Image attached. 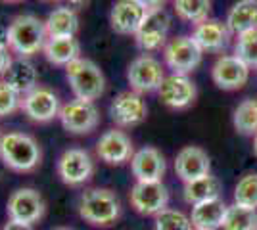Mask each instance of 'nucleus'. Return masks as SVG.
<instances>
[{"instance_id": "1", "label": "nucleus", "mask_w": 257, "mask_h": 230, "mask_svg": "<svg viewBox=\"0 0 257 230\" xmlns=\"http://www.w3.org/2000/svg\"><path fill=\"white\" fill-rule=\"evenodd\" d=\"M0 161L16 173H31L43 161V150L27 132H4L0 136Z\"/></svg>"}, {"instance_id": "2", "label": "nucleus", "mask_w": 257, "mask_h": 230, "mask_svg": "<svg viewBox=\"0 0 257 230\" xmlns=\"http://www.w3.org/2000/svg\"><path fill=\"white\" fill-rule=\"evenodd\" d=\"M8 31H10L8 46L16 58H31L43 52L44 44L48 41L44 22L33 14L16 16L8 25Z\"/></svg>"}, {"instance_id": "3", "label": "nucleus", "mask_w": 257, "mask_h": 230, "mask_svg": "<svg viewBox=\"0 0 257 230\" xmlns=\"http://www.w3.org/2000/svg\"><path fill=\"white\" fill-rule=\"evenodd\" d=\"M79 215L92 226H111L121 215V201L109 188H86L79 196Z\"/></svg>"}, {"instance_id": "4", "label": "nucleus", "mask_w": 257, "mask_h": 230, "mask_svg": "<svg viewBox=\"0 0 257 230\" xmlns=\"http://www.w3.org/2000/svg\"><path fill=\"white\" fill-rule=\"evenodd\" d=\"M65 77L71 87L73 96L79 100L94 102L106 90V77L98 64L88 58H77L69 66H65Z\"/></svg>"}, {"instance_id": "5", "label": "nucleus", "mask_w": 257, "mask_h": 230, "mask_svg": "<svg viewBox=\"0 0 257 230\" xmlns=\"http://www.w3.org/2000/svg\"><path fill=\"white\" fill-rule=\"evenodd\" d=\"M204 50L196 44L192 37H175L163 48V60L173 73L188 75L202 64Z\"/></svg>"}, {"instance_id": "6", "label": "nucleus", "mask_w": 257, "mask_h": 230, "mask_svg": "<svg viewBox=\"0 0 257 230\" xmlns=\"http://www.w3.org/2000/svg\"><path fill=\"white\" fill-rule=\"evenodd\" d=\"M58 119L69 134H88L98 127L100 111L94 102L73 98L62 106Z\"/></svg>"}, {"instance_id": "7", "label": "nucleus", "mask_w": 257, "mask_h": 230, "mask_svg": "<svg viewBox=\"0 0 257 230\" xmlns=\"http://www.w3.org/2000/svg\"><path fill=\"white\" fill-rule=\"evenodd\" d=\"M171 29V14L165 8H154L148 10L140 29L135 35L137 46L146 54V52H156L160 48H165L167 44V35Z\"/></svg>"}, {"instance_id": "8", "label": "nucleus", "mask_w": 257, "mask_h": 230, "mask_svg": "<svg viewBox=\"0 0 257 230\" xmlns=\"http://www.w3.org/2000/svg\"><path fill=\"white\" fill-rule=\"evenodd\" d=\"M163 79H165L163 66L160 60L154 58L152 54L137 56L127 67V81L131 85V90H135L139 94L160 90Z\"/></svg>"}, {"instance_id": "9", "label": "nucleus", "mask_w": 257, "mask_h": 230, "mask_svg": "<svg viewBox=\"0 0 257 230\" xmlns=\"http://www.w3.org/2000/svg\"><path fill=\"white\" fill-rule=\"evenodd\" d=\"M56 173L67 186H81L94 175V161L83 148H67L56 163Z\"/></svg>"}, {"instance_id": "10", "label": "nucleus", "mask_w": 257, "mask_h": 230, "mask_svg": "<svg viewBox=\"0 0 257 230\" xmlns=\"http://www.w3.org/2000/svg\"><path fill=\"white\" fill-rule=\"evenodd\" d=\"M109 117L119 129L137 127L148 117V104L142 98V94L135 90L119 92L109 104Z\"/></svg>"}, {"instance_id": "11", "label": "nucleus", "mask_w": 257, "mask_h": 230, "mask_svg": "<svg viewBox=\"0 0 257 230\" xmlns=\"http://www.w3.org/2000/svg\"><path fill=\"white\" fill-rule=\"evenodd\" d=\"M62 104L52 88L39 85L22 98V111L33 123H50L60 115Z\"/></svg>"}, {"instance_id": "12", "label": "nucleus", "mask_w": 257, "mask_h": 230, "mask_svg": "<svg viewBox=\"0 0 257 230\" xmlns=\"http://www.w3.org/2000/svg\"><path fill=\"white\" fill-rule=\"evenodd\" d=\"M46 203H44L41 192H37L35 188H18L16 192H12L6 203V213L12 220H20V222H37L43 219Z\"/></svg>"}, {"instance_id": "13", "label": "nucleus", "mask_w": 257, "mask_h": 230, "mask_svg": "<svg viewBox=\"0 0 257 230\" xmlns=\"http://www.w3.org/2000/svg\"><path fill=\"white\" fill-rule=\"evenodd\" d=\"M169 203V192L163 182H135L131 188V205L140 215H158Z\"/></svg>"}, {"instance_id": "14", "label": "nucleus", "mask_w": 257, "mask_h": 230, "mask_svg": "<svg viewBox=\"0 0 257 230\" xmlns=\"http://www.w3.org/2000/svg\"><path fill=\"white\" fill-rule=\"evenodd\" d=\"M96 155L107 165H123L133 159L135 146L125 131L109 129L96 142Z\"/></svg>"}, {"instance_id": "15", "label": "nucleus", "mask_w": 257, "mask_h": 230, "mask_svg": "<svg viewBox=\"0 0 257 230\" xmlns=\"http://www.w3.org/2000/svg\"><path fill=\"white\" fill-rule=\"evenodd\" d=\"M160 100L171 110H184L196 100V85L188 75H179V73H171L163 79L160 90Z\"/></svg>"}, {"instance_id": "16", "label": "nucleus", "mask_w": 257, "mask_h": 230, "mask_svg": "<svg viewBox=\"0 0 257 230\" xmlns=\"http://www.w3.org/2000/svg\"><path fill=\"white\" fill-rule=\"evenodd\" d=\"M211 79L223 90H238L247 83L249 67L242 60H238L234 54H225L217 58V62L211 67Z\"/></svg>"}, {"instance_id": "17", "label": "nucleus", "mask_w": 257, "mask_h": 230, "mask_svg": "<svg viewBox=\"0 0 257 230\" xmlns=\"http://www.w3.org/2000/svg\"><path fill=\"white\" fill-rule=\"evenodd\" d=\"M165 169H167L165 157L154 146L140 148L131 159V171L139 182H161Z\"/></svg>"}, {"instance_id": "18", "label": "nucleus", "mask_w": 257, "mask_h": 230, "mask_svg": "<svg viewBox=\"0 0 257 230\" xmlns=\"http://www.w3.org/2000/svg\"><path fill=\"white\" fill-rule=\"evenodd\" d=\"M148 10L137 0H117L109 12V25L117 35H137Z\"/></svg>"}, {"instance_id": "19", "label": "nucleus", "mask_w": 257, "mask_h": 230, "mask_svg": "<svg viewBox=\"0 0 257 230\" xmlns=\"http://www.w3.org/2000/svg\"><path fill=\"white\" fill-rule=\"evenodd\" d=\"M211 161L205 150L198 146H186L175 157V173L182 182H190L200 176L209 175Z\"/></svg>"}, {"instance_id": "20", "label": "nucleus", "mask_w": 257, "mask_h": 230, "mask_svg": "<svg viewBox=\"0 0 257 230\" xmlns=\"http://www.w3.org/2000/svg\"><path fill=\"white\" fill-rule=\"evenodd\" d=\"M192 39L204 52H223L230 43V29L219 20H205L194 27Z\"/></svg>"}, {"instance_id": "21", "label": "nucleus", "mask_w": 257, "mask_h": 230, "mask_svg": "<svg viewBox=\"0 0 257 230\" xmlns=\"http://www.w3.org/2000/svg\"><path fill=\"white\" fill-rule=\"evenodd\" d=\"M4 81L10 85L20 96H25L35 87H39V73L29 58H14L4 75Z\"/></svg>"}, {"instance_id": "22", "label": "nucleus", "mask_w": 257, "mask_h": 230, "mask_svg": "<svg viewBox=\"0 0 257 230\" xmlns=\"http://www.w3.org/2000/svg\"><path fill=\"white\" fill-rule=\"evenodd\" d=\"M226 209H228V205L221 199V196L202 201L198 205H192V215H190L192 226H196V230L221 228L223 220H225Z\"/></svg>"}, {"instance_id": "23", "label": "nucleus", "mask_w": 257, "mask_h": 230, "mask_svg": "<svg viewBox=\"0 0 257 230\" xmlns=\"http://www.w3.org/2000/svg\"><path fill=\"white\" fill-rule=\"evenodd\" d=\"M43 54L52 66L65 67L81 58V44L75 37H48Z\"/></svg>"}, {"instance_id": "24", "label": "nucleus", "mask_w": 257, "mask_h": 230, "mask_svg": "<svg viewBox=\"0 0 257 230\" xmlns=\"http://www.w3.org/2000/svg\"><path fill=\"white\" fill-rule=\"evenodd\" d=\"M226 27L230 33L242 35L257 29V0H238L228 10Z\"/></svg>"}, {"instance_id": "25", "label": "nucleus", "mask_w": 257, "mask_h": 230, "mask_svg": "<svg viewBox=\"0 0 257 230\" xmlns=\"http://www.w3.org/2000/svg\"><path fill=\"white\" fill-rule=\"evenodd\" d=\"M48 37H75L79 31V16L69 6L54 8L44 20Z\"/></svg>"}, {"instance_id": "26", "label": "nucleus", "mask_w": 257, "mask_h": 230, "mask_svg": "<svg viewBox=\"0 0 257 230\" xmlns=\"http://www.w3.org/2000/svg\"><path fill=\"white\" fill-rule=\"evenodd\" d=\"M219 194H221V182L211 173L200 176L196 180H190V182H184V190H182L184 201L190 205H198L202 201L219 197Z\"/></svg>"}, {"instance_id": "27", "label": "nucleus", "mask_w": 257, "mask_h": 230, "mask_svg": "<svg viewBox=\"0 0 257 230\" xmlns=\"http://www.w3.org/2000/svg\"><path fill=\"white\" fill-rule=\"evenodd\" d=\"M232 125L240 134L244 136H255L257 134V98L242 100L234 108L232 113Z\"/></svg>"}, {"instance_id": "28", "label": "nucleus", "mask_w": 257, "mask_h": 230, "mask_svg": "<svg viewBox=\"0 0 257 230\" xmlns=\"http://www.w3.org/2000/svg\"><path fill=\"white\" fill-rule=\"evenodd\" d=\"M225 230H257V209L246 207L232 203L226 209L225 220H223Z\"/></svg>"}, {"instance_id": "29", "label": "nucleus", "mask_w": 257, "mask_h": 230, "mask_svg": "<svg viewBox=\"0 0 257 230\" xmlns=\"http://www.w3.org/2000/svg\"><path fill=\"white\" fill-rule=\"evenodd\" d=\"M173 8L181 20L198 25L207 20L211 12V0H175Z\"/></svg>"}, {"instance_id": "30", "label": "nucleus", "mask_w": 257, "mask_h": 230, "mask_svg": "<svg viewBox=\"0 0 257 230\" xmlns=\"http://www.w3.org/2000/svg\"><path fill=\"white\" fill-rule=\"evenodd\" d=\"M234 56L247 67H257V29L238 35L234 44Z\"/></svg>"}, {"instance_id": "31", "label": "nucleus", "mask_w": 257, "mask_h": 230, "mask_svg": "<svg viewBox=\"0 0 257 230\" xmlns=\"http://www.w3.org/2000/svg\"><path fill=\"white\" fill-rule=\"evenodd\" d=\"M234 203L257 209V173L244 175L234 188Z\"/></svg>"}, {"instance_id": "32", "label": "nucleus", "mask_w": 257, "mask_h": 230, "mask_svg": "<svg viewBox=\"0 0 257 230\" xmlns=\"http://www.w3.org/2000/svg\"><path fill=\"white\" fill-rule=\"evenodd\" d=\"M156 230H192V220L182 211L167 207L156 215Z\"/></svg>"}, {"instance_id": "33", "label": "nucleus", "mask_w": 257, "mask_h": 230, "mask_svg": "<svg viewBox=\"0 0 257 230\" xmlns=\"http://www.w3.org/2000/svg\"><path fill=\"white\" fill-rule=\"evenodd\" d=\"M22 98L4 79H0V117H8L22 110Z\"/></svg>"}, {"instance_id": "34", "label": "nucleus", "mask_w": 257, "mask_h": 230, "mask_svg": "<svg viewBox=\"0 0 257 230\" xmlns=\"http://www.w3.org/2000/svg\"><path fill=\"white\" fill-rule=\"evenodd\" d=\"M12 50L8 46H0V77L6 75V71H8V67L12 64Z\"/></svg>"}, {"instance_id": "35", "label": "nucleus", "mask_w": 257, "mask_h": 230, "mask_svg": "<svg viewBox=\"0 0 257 230\" xmlns=\"http://www.w3.org/2000/svg\"><path fill=\"white\" fill-rule=\"evenodd\" d=\"M2 230H33V224L29 222H20V220H8L6 224H4V228Z\"/></svg>"}, {"instance_id": "36", "label": "nucleus", "mask_w": 257, "mask_h": 230, "mask_svg": "<svg viewBox=\"0 0 257 230\" xmlns=\"http://www.w3.org/2000/svg\"><path fill=\"white\" fill-rule=\"evenodd\" d=\"M139 4H142L146 10H154V8H163V4L167 0H137Z\"/></svg>"}, {"instance_id": "37", "label": "nucleus", "mask_w": 257, "mask_h": 230, "mask_svg": "<svg viewBox=\"0 0 257 230\" xmlns=\"http://www.w3.org/2000/svg\"><path fill=\"white\" fill-rule=\"evenodd\" d=\"M90 4V0H65V6H69L71 10H83Z\"/></svg>"}, {"instance_id": "38", "label": "nucleus", "mask_w": 257, "mask_h": 230, "mask_svg": "<svg viewBox=\"0 0 257 230\" xmlns=\"http://www.w3.org/2000/svg\"><path fill=\"white\" fill-rule=\"evenodd\" d=\"M8 39H10V31H8V25L0 23V46H8ZM10 48V46H8Z\"/></svg>"}, {"instance_id": "39", "label": "nucleus", "mask_w": 257, "mask_h": 230, "mask_svg": "<svg viewBox=\"0 0 257 230\" xmlns=\"http://www.w3.org/2000/svg\"><path fill=\"white\" fill-rule=\"evenodd\" d=\"M253 153L257 155V134L253 136Z\"/></svg>"}, {"instance_id": "40", "label": "nucleus", "mask_w": 257, "mask_h": 230, "mask_svg": "<svg viewBox=\"0 0 257 230\" xmlns=\"http://www.w3.org/2000/svg\"><path fill=\"white\" fill-rule=\"evenodd\" d=\"M54 230H73V228H65V226H62V228H54Z\"/></svg>"}, {"instance_id": "41", "label": "nucleus", "mask_w": 257, "mask_h": 230, "mask_svg": "<svg viewBox=\"0 0 257 230\" xmlns=\"http://www.w3.org/2000/svg\"><path fill=\"white\" fill-rule=\"evenodd\" d=\"M4 2H20V0H4Z\"/></svg>"}, {"instance_id": "42", "label": "nucleus", "mask_w": 257, "mask_h": 230, "mask_svg": "<svg viewBox=\"0 0 257 230\" xmlns=\"http://www.w3.org/2000/svg\"><path fill=\"white\" fill-rule=\"evenodd\" d=\"M44 2H52V0H44Z\"/></svg>"}, {"instance_id": "43", "label": "nucleus", "mask_w": 257, "mask_h": 230, "mask_svg": "<svg viewBox=\"0 0 257 230\" xmlns=\"http://www.w3.org/2000/svg\"><path fill=\"white\" fill-rule=\"evenodd\" d=\"M0 136H2V132H0Z\"/></svg>"}]
</instances>
